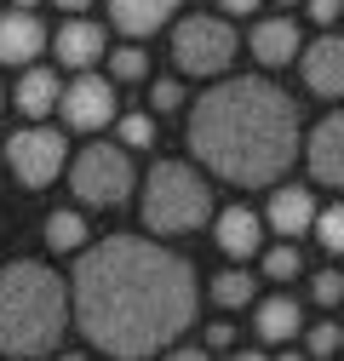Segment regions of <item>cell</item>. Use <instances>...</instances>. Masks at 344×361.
Masks as SVG:
<instances>
[{"label": "cell", "mask_w": 344, "mask_h": 361, "mask_svg": "<svg viewBox=\"0 0 344 361\" xmlns=\"http://www.w3.org/2000/svg\"><path fill=\"white\" fill-rule=\"evenodd\" d=\"M195 269L190 258L166 252L144 235H109L98 247H80L75 276H69V310L86 344L138 361L172 350L195 327Z\"/></svg>", "instance_id": "6da1fadb"}, {"label": "cell", "mask_w": 344, "mask_h": 361, "mask_svg": "<svg viewBox=\"0 0 344 361\" xmlns=\"http://www.w3.org/2000/svg\"><path fill=\"white\" fill-rule=\"evenodd\" d=\"M190 155L235 190H270L298 161V104L264 75L207 86L190 109Z\"/></svg>", "instance_id": "7a4b0ae2"}, {"label": "cell", "mask_w": 344, "mask_h": 361, "mask_svg": "<svg viewBox=\"0 0 344 361\" xmlns=\"http://www.w3.org/2000/svg\"><path fill=\"white\" fill-rule=\"evenodd\" d=\"M69 327V287L58 269L18 258L0 269V355H47Z\"/></svg>", "instance_id": "3957f363"}, {"label": "cell", "mask_w": 344, "mask_h": 361, "mask_svg": "<svg viewBox=\"0 0 344 361\" xmlns=\"http://www.w3.org/2000/svg\"><path fill=\"white\" fill-rule=\"evenodd\" d=\"M144 230L149 235H190L212 218V190L190 161H155L144 178Z\"/></svg>", "instance_id": "277c9868"}, {"label": "cell", "mask_w": 344, "mask_h": 361, "mask_svg": "<svg viewBox=\"0 0 344 361\" xmlns=\"http://www.w3.org/2000/svg\"><path fill=\"white\" fill-rule=\"evenodd\" d=\"M241 52V40L230 29V18H212V12H190L178 18V29H172V63H178L184 75L195 80H212V75H224Z\"/></svg>", "instance_id": "5b68a950"}, {"label": "cell", "mask_w": 344, "mask_h": 361, "mask_svg": "<svg viewBox=\"0 0 344 361\" xmlns=\"http://www.w3.org/2000/svg\"><path fill=\"white\" fill-rule=\"evenodd\" d=\"M138 172H133V149L126 144H86L69 166V190L80 207H121L133 195Z\"/></svg>", "instance_id": "8992f818"}, {"label": "cell", "mask_w": 344, "mask_h": 361, "mask_svg": "<svg viewBox=\"0 0 344 361\" xmlns=\"http://www.w3.org/2000/svg\"><path fill=\"white\" fill-rule=\"evenodd\" d=\"M63 155H69V144H63V132H52V126H18L12 138H6V166H12V178L23 190H47L52 178L63 172Z\"/></svg>", "instance_id": "52a82bcc"}, {"label": "cell", "mask_w": 344, "mask_h": 361, "mask_svg": "<svg viewBox=\"0 0 344 361\" xmlns=\"http://www.w3.org/2000/svg\"><path fill=\"white\" fill-rule=\"evenodd\" d=\"M58 109H63V121H69L75 132H104V126L115 121V80L86 75V69H80V75L63 86Z\"/></svg>", "instance_id": "ba28073f"}, {"label": "cell", "mask_w": 344, "mask_h": 361, "mask_svg": "<svg viewBox=\"0 0 344 361\" xmlns=\"http://www.w3.org/2000/svg\"><path fill=\"white\" fill-rule=\"evenodd\" d=\"M298 69H305V86L316 98H344V29L316 35L305 52H298Z\"/></svg>", "instance_id": "9c48e42d"}, {"label": "cell", "mask_w": 344, "mask_h": 361, "mask_svg": "<svg viewBox=\"0 0 344 361\" xmlns=\"http://www.w3.org/2000/svg\"><path fill=\"white\" fill-rule=\"evenodd\" d=\"M305 161H310L316 184L344 190V109H333L327 121H316V132L305 138Z\"/></svg>", "instance_id": "30bf717a"}, {"label": "cell", "mask_w": 344, "mask_h": 361, "mask_svg": "<svg viewBox=\"0 0 344 361\" xmlns=\"http://www.w3.org/2000/svg\"><path fill=\"white\" fill-rule=\"evenodd\" d=\"M47 23H40L35 12L12 6V12H0V63H12V69H29L40 52H47Z\"/></svg>", "instance_id": "8fae6325"}, {"label": "cell", "mask_w": 344, "mask_h": 361, "mask_svg": "<svg viewBox=\"0 0 344 361\" xmlns=\"http://www.w3.org/2000/svg\"><path fill=\"white\" fill-rule=\"evenodd\" d=\"M52 52H58V63L63 69H92L104 52H109V35H104V23H92V18H63V29L52 35Z\"/></svg>", "instance_id": "7c38bea8"}, {"label": "cell", "mask_w": 344, "mask_h": 361, "mask_svg": "<svg viewBox=\"0 0 344 361\" xmlns=\"http://www.w3.org/2000/svg\"><path fill=\"white\" fill-rule=\"evenodd\" d=\"M316 212H321V207H316L310 190H298V184H276L264 224H270L281 241H298V235H310V230H316Z\"/></svg>", "instance_id": "4fadbf2b"}, {"label": "cell", "mask_w": 344, "mask_h": 361, "mask_svg": "<svg viewBox=\"0 0 344 361\" xmlns=\"http://www.w3.org/2000/svg\"><path fill=\"white\" fill-rule=\"evenodd\" d=\"M247 47L252 58L264 63V69H281V63H298V23L281 12V18H264V23H252L247 35Z\"/></svg>", "instance_id": "5bb4252c"}, {"label": "cell", "mask_w": 344, "mask_h": 361, "mask_svg": "<svg viewBox=\"0 0 344 361\" xmlns=\"http://www.w3.org/2000/svg\"><path fill=\"white\" fill-rule=\"evenodd\" d=\"M212 235H219V247L230 258H258V247H264V218L252 207H224L219 224H212Z\"/></svg>", "instance_id": "9a60e30c"}, {"label": "cell", "mask_w": 344, "mask_h": 361, "mask_svg": "<svg viewBox=\"0 0 344 361\" xmlns=\"http://www.w3.org/2000/svg\"><path fill=\"white\" fill-rule=\"evenodd\" d=\"M104 6H109V23L126 40H144V35H155L172 12H178L184 0H104Z\"/></svg>", "instance_id": "2e32d148"}, {"label": "cell", "mask_w": 344, "mask_h": 361, "mask_svg": "<svg viewBox=\"0 0 344 361\" xmlns=\"http://www.w3.org/2000/svg\"><path fill=\"white\" fill-rule=\"evenodd\" d=\"M58 98H63V80L52 75V69H23L18 75V86H12V104L23 109V121H40V115H52L58 109Z\"/></svg>", "instance_id": "e0dca14e"}, {"label": "cell", "mask_w": 344, "mask_h": 361, "mask_svg": "<svg viewBox=\"0 0 344 361\" xmlns=\"http://www.w3.org/2000/svg\"><path fill=\"white\" fill-rule=\"evenodd\" d=\"M298 327H305L298 298H264L258 315H252V333L264 338V344H287V338H298Z\"/></svg>", "instance_id": "ac0fdd59"}, {"label": "cell", "mask_w": 344, "mask_h": 361, "mask_svg": "<svg viewBox=\"0 0 344 361\" xmlns=\"http://www.w3.org/2000/svg\"><path fill=\"white\" fill-rule=\"evenodd\" d=\"M47 247H52V252H80V247H86V218L69 212V207L52 212V218H47Z\"/></svg>", "instance_id": "d6986e66"}, {"label": "cell", "mask_w": 344, "mask_h": 361, "mask_svg": "<svg viewBox=\"0 0 344 361\" xmlns=\"http://www.w3.org/2000/svg\"><path fill=\"white\" fill-rule=\"evenodd\" d=\"M212 304L247 310L252 304V269H224V276H212Z\"/></svg>", "instance_id": "ffe728a7"}, {"label": "cell", "mask_w": 344, "mask_h": 361, "mask_svg": "<svg viewBox=\"0 0 344 361\" xmlns=\"http://www.w3.org/2000/svg\"><path fill=\"white\" fill-rule=\"evenodd\" d=\"M310 235L321 241V252L344 258V201H333V207H321V212H316V230H310Z\"/></svg>", "instance_id": "44dd1931"}, {"label": "cell", "mask_w": 344, "mask_h": 361, "mask_svg": "<svg viewBox=\"0 0 344 361\" xmlns=\"http://www.w3.org/2000/svg\"><path fill=\"white\" fill-rule=\"evenodd\" d=\"M115 144L149 149V144H155V115H121V121H115Z\"/></svg>", "instance_id": "7402d4cb"}, {"label": "cell", "mask_w": 344, "mask_h": 361, "mask_svg": "<svg viewBox=\"0 0 344 361\" xmlns=\"http://www.w3.org/2000/svg\"><path fill=\"white\" fill-rule=\"evenodd\" d=\"M298 269H305V258H298L293 241H281V247L264 252V276H270V281H298Z\"/></svg>", "instance_id": "603a6c76"}, {"label": "cell", "mask_w": 344, "mask_h": 361, "mask_svg": "<svg viewBox=\"0 0 344 361\" xmlns=\"http://www.w3.org/2000/svg\"><path fill=\"white\" fill-rule=\"evenodd\" d=\"M144 75H149L144 47H115L109 52V80H144Z\"/></svg>", "instance_id": "cb8c5ba5"}, {"label": "cell", "mask_w": 344, "mask_h": 361, "mask_svg": "<svg viewBox=\"0 0 344 361\" xmlns=\"http://www.w3.org/2000/svg\"><path fill=\"white\" fill-rule=\"evenodd\" d=\"M310 298H316L321 310L344 304V269H316V276H310Z\"/></svg>", "instance_id": "d4e9b609"}, {"label": "cell", "mask_w": 344, "mask_h": 361, "mask_svg": "<svg viewBox=\"0 0 344 361\" xmlns=\"http://www.w3.org/2000/svg\"><path fill=\"white\" fill-rule=\"evenodd\" d=\"M178 104H184V86H178V80H155V86H149V109H155V115H172Z\"/></svg>", "instance_id": "484cf974"}, {"label": "cell", "mask_w": 344, "mask_h": 361, "mask_svg": "<svg viewBox=\"0 0 344 361\" xmlns=\"http://www.w3.org/2000/svg\"><path fill=\"white\" fill-rule=\"evenodd\" d=\"M338 344H344V333H338L333 322H321V327H310V350H316V355H333Z\"/></svg>", "instance_id": "4316f807"}, {"label": "cell", "mask_w": 344, "mask_h": 361, "mask_svg": "<svg viewBox=\"0 0 344 361\" xmlns=\"http://www.w3.org/2000/svg\"><path fill=\"white\" fill-rule=\"evenodd\" d=\"M310 18H316L321 29H333V23L344 18V0H310Z\"/></svg>", "instance_id": "83f0119b"}, {"label": "cell", "mask_w": 344, "mask_h": 361, "mask_svg": "<svg viewBox=\"0 0 344 361\" xmlns=\"http://www.w3.org/2000/svg\"><path fill=\"white\" fill-rule=\"evenodd\" d=\"M230 344H235V327H230V322L207 327V350H230Z\"/></svg>", "instance_id": "f1b7e54d"}, {"label": "cell", "mask_w": 344, "mask_h": 361, "mask_svg": "<svg viewBox=\"0 0 344 361\" xmlns=\"http://www.w3.org/2000/svg\"><path fill=\"white\" fill-rule=\"evenodd\" d=\"M219 12L224 18H247V12H258V0H219Z\"/></svg>", "instance_id": "f546056e"}, {"label": "cell", "mask_w": 344, "mask_h": 361, "mask_svg": "<svg viewBox=\"0 0 344 361\" xmlns=\"http://www.w3.org/2000/svg\"><path fill=\"white\" fill-rule=\"evenodd\" d=\"M52 6H58L63 18H80V12H92V0H52Z\"/></svg>", "instance_id": "4dcf8cb0"}, {"label": "cell", "mask_w": 344, "mask_h": 361, "mask_svg": "<svg viewBox=\"0 0 344 361\" xmlns=\"http://www.w3.org/2000/svg\"><path fill=\"white\" fill-rule=\"evenodd\" d=\"M12 6H23V12H35V6H40V0H12Z\"/></svg>", "instance_id": "1f68e13d"}, {"label": "cell", "mask_w": 344, "mask_h": 361, "mask_svg": "<svg viewBox=\"0 0 344 361\" xmlns=\"http://www.w3.org/2000/svg\"><path fill=\"white\" fill-rule=\"evenodd\" d=\"M0 109H6V86H0Z\"/></svg>", "instance_id": "d6a6232c"}, {"label": "cell", "mask_w": 344, "mask_h": 361, "mask_svg": "<svg viewBox=\"0 0 344 361\" xmlns=\"http://www.w3.org/2000/svg\"><path fill=\"white\" fill-rule=\"evenodd\" d=\"M276 6H298V0H276Z\"/></svg>", "instance_id": "836d02e7"}]
</instances>
